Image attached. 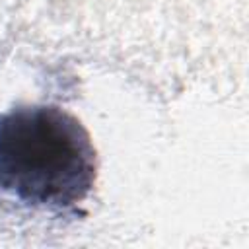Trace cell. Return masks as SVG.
<instances>
[{
    "mask_svg": "<svg viewBox=\"0 0 249 249\" xmlns=\"http://www.w3.org/2000/svg\"><path fill=\"white\" fill-rule=\"evenodd\" d=\"M97 179V152L78 117L58 105L0 115V195L41 210H68Z\"/></svg>",
    "mask_w": 249,
    "mask_h": 249,
    "instance_id": "6da1fadb",
    "label": "cell"
}]
</instances>
